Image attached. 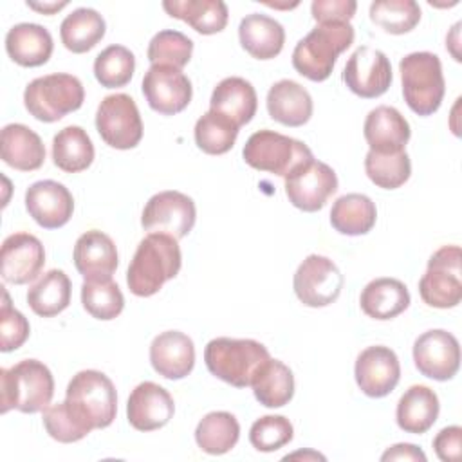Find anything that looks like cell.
Here are the masks:
<instances>
[{
    "label": "cell",
    "instance_id": "1",
    "mask_svg": "<svg viewBox=\"0 0 462 462\" xmlns=\"http://www.w3.org/2000/svg\"><path fill=\"white\" fill-rule=\"evenodd\" d=\"M182 265L177 238L166 233H148L137 245L126 271V283L132 294L148 298L175 278Z\"/></svg>",
    "mask_w": 462,
    "mask_h": 462
},
{
    "label": "cell",
    "instance_id": "2",
    "mask_svg": "<svg viewBox=\"0 0 462 462\" xmlns=\"http://www.w3.org/2000/svg\"><path fill=\"white\" fill-rule=\"evenodd\" d=\"M54 395L51 370L38 359H23L11 368L0 370V411L22 413L43 411Z\"/></svg>",
    "mask_w": 462,
    "mask_h": 462
},
{
    "label": "cell",
    "instance_id": "3",
    "mask_svg": "<svg viewBox=\"0 0 462 462\" xmlns=\"http://www.w3.org/2000/svg\"><path fill=\"white\" fill-rule=\"evenodd\" d=\"M350 23H318L303 36L292 51V67L310 81H325L337 61V56L354 43Z\"/></svg>",
    "mask_w": 462,
    "mask_h": 462
},
{
    "label": "cell",
    "instance_id": "4",
    "mask_svg": "<svg viewBox=\"0 0 462 462\" xmlns=\"http://www.w3.org/2000/svg\"><path fill=\"white\" fill-rule=\"evenodd\" d=\"M269 357V350L254 339L215 337L204 348L208 370L236 388L251 386L254 374Z\"/></svg>",
    "mask_w": 462,
    "mask_h": 462
},
{
    "label": "cell",
    "instance_id": "5",
    "mask_svg": "<svg viewBox=\"0 0 462 462\" xmlns=\"http://www.w3.org/2000/svg\"><path fill=\"white\" fill-rule=\"evenodd\" d=\"M399 72L402 81V96L410 110L422 117L437 112L446 92L439 56L428 51L406 54L399 61Z\"/></svg>",
    "mask_w": 462,
    "mask_h": 462
},
{
    "label": "cell",
    "instance_id": "6",
    "mask_svg": "<svg viewBox=\"0 0 462 462\" xmlns=\"http://www.w3.org/2000/svg\"><path fill=\"white\" fill-rule=\"evenodd\" d=\"M67 404L92 430L108 428L117 413L116 386L99 370H81L67 384Z\"/></svg>",
    "mask_w": 462,
    "mask_h": 462
},
{
    "label": "cell",
    "instance_id": "7",
    "mask_svg": "<svg viewBox=\"0 0 462 462\" xmlns=\"http://www.w3.org/2000/svg\"><path fill=\"white\" fill-rule=\"evenodd\" d=\"M85 88L81 81L65 72L47 74L32 79L23 90L27 112L43 123H54L67 114L81 108Z\"/></svg>",
    "mask_w": 462,
    "mask_h": 462
},
{
    "label": "cell",
    "instance_id": "8",
    "mask_svg": "<svg viewBox=\"0 0 462 462\" xmlns=\"http://www.w3.org/2000/svg\"><path fill=\"white\" fill-rule=\"evenodd\" d=\"M242 157L251 168L285 179L314 155L310 148L298 139L274 130H258L245 141Z\"/></svg>",
    "mask_w": 462,
    "mask_h": 462
},
{
    "label": "cell",
    "instance_id": "9",
    "mask_svg": "<svg viewBox=\"0 0 462 462\" xmlns=\"http://www.w3.org/2000/svg\"><path fill=\"white\" fill-rule=\"evenodd\" d=\"M422 301L435 309H453L462 300V251L458 245L437 249L419 282Z\"/></svg>",
    "mask_w": 462,
    "mask_h": 462
},
{
    "label": "cell",
    "instance_id": "10",
    "mask_svg": "<svg viewBox=\"0 0 462 462\" xmlns=\"http://www.w3.org/2000/svg\"><path fill=\"white\" fill-rule=\"evenodd\" d=\"M96 128L101 139L116 150L135 148L143 139V121L135 101L128 94L103 97L96 112Z\"/></svg>",
    "mask_w": 462,
    "mask_h": 462
},
{
    "label": "cell",
    "instance_id": "11",
    "mask_svg": "<svg viewBox=\"0 0 462 462\" xmlns=\"http://www.w3.org/2000/svg\"><path fill=\"white\" fill-rule=\"evenodd\" d=\"M345 278L337 265L321 254H309L296 269L292 287L298 300L307 307H327L334 303L343 289Z\"/></svg>",
    "mask_w": 462,
    "mask_h": 462
},
{
    "label": "cell",
    "instance_id": "12",
    "mask_svg": "<svg viewBox=\"0 0 462 462\" xmlns=\"http://www.w3.org/2000/svg\"><path fill=\"white\" fill-rule=\"evenodd\" d=\"M197 208L191 197L166 189L155 193L144 206L141 226L150 233H166L173 238H184L195 226Z\"/></svg>",
    "mask_w": 462,
    "mask_h": 462
},
{
    "label": "cell",
    "instance_id": "13",
    "mask_svg": "<svg viewBox=\"0 0 462 462\" xmlns=\"http://www.w3.org/2000/svg\"><path fill=\"white\" fill-rule=\"evenodd\" d=\"M336 191V171L314 157L285 177V195L289 202L307 213L319 211Z\"/></svg>",
    "mask_w": 462,
    "mask_h": 462
},
{
    "label": "cell",
    "instance_id": "14",
    "mask_svg": "<svg viewBox=\"0 0 462 462\" xmlns=\"http://www.w3.org/2000/svg\"><path fill=\"white\" fill-rule=\"evenodd\" d=\"M392 79V65L386 54L368 45L356 49L343 69L345 85L350 92L365 99L383 96L390 88Z\"/></svg>",
    "mask_w": 462,
    "mask_h": 462
},
{
    "label": "cell",
    "instance_id": "15",
    "mask_svg": "<svg viewBox=\"0 0 462 462\" xmlns=\"http://www.w3.org/2000/svg\"><path fill=\"white\" fill-rule=\"evenodd\" d=\"M413 363L424 377L435 381L453 379L460 366L457 337L442 328L422 332L413 343Z\"/></svg>",
    "mask_w": 462,
    "mask_h": 462
},
{
    "label": "cell",
    "instance_id": "16",
    "mask_svg": "<svg viewBox=\"0 0 462 462\" xmlns=\"http://www.w3.org/2000/svg\"><path fill=\"white\" fill-rule=\"evenodd\" d=\"M141 88L150 108L162 116L182 112L193 96L189 78L182 70L168 65H150Z\"/></svg>",
    "mask_w": 462,
    "mask_h": 462
},
{
    "label": "cell",
    "instance_id": "17",
    "mask_svg": "<svg viewBox=\"0 0 462 462\" xmlns=\"http://www.w3.org/2000/svg\"><path fill=\"white\" fill-rule=\"evenodd\" d=\"M354 375L365 395L374 399L386 397L401 379L399 357L390 346H368L357 356Z\"/></svg>",
    "mask_w": 462,
    "mask_h": 462
},
{
    "label": "cell",
    "instance_id": "18",
    "mask_svg": "<svg viewBox=\"0 0 462 462\" xmlns=\"http://www.w3.org/2000/svg\"><path fill=\"white\" fill-rule=\"evenodd\" d=\"M43 244L31 233H13L2 242L0 274L2 280L14 285L32 282L43 269Z\"/></svg>",
    "mask_w": 462,
    "mask_h": 462
},
{
    "label": "cell",
    "instance_id": "19",
    "mask_svg": "<svg viewBox=\"0 0 462 462\" xmlns=\"http://www.w3.org/2000/svg\"><path fill=\"white\" fill-rule=\"evenodd\" d=\"M25 209L43 229H58L70 220L74 199L61 182L38 180L25 191Z\"/></svg>",
    "mask_w": 462,
    "mask_h": 462
},
{
    "label": "cell",
    "instance_id": "20",
    "mask_svg": "<svg viewBox=\"0 0 462 462\" xmlns=\"http://www.w3.org/2000/svg\"><path fill=\"white\" fill-rule=\"evenodd\" d=\"M175 411L173 397L157 383L137 384L126 402V419L137 431H153L170 422Z\"/></svg>",
    "mask_w": 462,
    "mask_h": 462
},
{
    "label": "cell",
    "instance_id": "21",
    "mask_svg": "<svg viewBox=\"0 0 462 462\" xmlns=\"http://www.w3.org/2000/svg\"><path fill=\"white\" fill-rule=\"evenodd\" d=\"M72 258L78 273L87 282L110 280L117 269L116 244L99 229H90L76 240Z\"/></svg>",
    "mask_w": 462,
    "mask_h": 462
},
{
    "label": "cell",
    "instance_id": "22",
    "mask_svg": "<svg viewBox=\"0 0 462 462\" xmlns=\"http://www.w3.org/2000/svg\"><path fill=\"white\" fill-rule=\"evenodd\" d=\"M150 363L164 379H182L195 366V345L180 330L161 332L150 345Z\"/></svg>",
    "mask_w": 462,
    "mask_h": 462
},
{
    "label": "cell",
    "instance_id": "23",
    "mask_svg": "<svg viewBox=\"0 0 462 462\" xmlns=\"http://www.w3.org/2000/svg\"><path fill=\"white\" fill-rule=\"evenodd\" d=\"M363 134L372 152L395 153L404 150L406 143L410 141L411 130L410 123L397 108L381 105L368 112Z\"/></svg>",
    "mask_w": 462,
    "mask_h": 462
},
{
    "label": "cell",
    "instance_id": "24",
    "mask_svg": "<svg viewBox=\"0 0 462 462\" xmlns=\"http://www.w3.org/2000/svg\"><path fill=\"white\" fill-rule=\"evenodd\" d=\"M258 106V97L254 87L238 76L224 78L211 94L209 99V110L217 112L229 121H233L238 128L247 125Z\"/></svg>",
    "mask_w": 462,
    "mask_h": 462
},
{
    "label": "cell",
    "instance_id": "25",
    "mask_svg": "<svg viewBox=\"0 0 462 462\" xmlns=\"http://www.w3.org/2000/svg\"><path fill=\"white\" fill-rule=\"evenodd\" d=\"M0 155L14 170L34 171L45 161V146L34 130L22 123H11L2 128Z\"/></svg>",
    "mask_w": 462,
    "mask_h": 462
},
{
    "label": "cell",
    "instance_id": "26",
    "mask_svg": "<svg viewBox=\"0 0 462 462\" xmlns=\"http://www.w3.org/2000/svg\"><path fill=\"white\" fill-rule=\"evenodd\" d=\"M267 112L271 119L285 126H303L312 117V97L305 87L292 79L276 81L267 92Z\"/></svg>",
    "mask_w": 462,
    "mask_h": 462
},
{
    "label": "cell",
    "instance_id": "27",
    "mask_svg": "<svg viewBox=\"0 0 462 462\" xmlns=\"http://www.w3.org/2000/svg\"><path fill=\"white\" fill-rule=\"evenodd\" d=\"M52 49V36L40 23H16L5 34V51L9 58L22 67H40L47 63Z\"/></svg>",
    "mask_w": 462,
    "mask_h": 462
},
{
    "label": "cell",
    "instance_id": "28",
    "mask_svg": "<svg viewBox=\"0 0 462 462\" xmlns=\"http://www.w3.org/2000/svg\"><path fill=\"white\" fill-rule=\"evenodd\" d=\"M240 45L256 60H273L285 43L283 25L262 13H251L238 25Z\"/></svg>",
    "mask_w": 462,
    "mask_h": 462
},
{
    "label": "cell",
    "instance_id": "29",
    "mask_svg": "<svg viewBox=\"0 0 462 462\" xmlns=\"http://www.w3.org/2000/svg\"><path fill=\"white\" fill-rule=\"evenodd\" d=\"M359 305L368 318L386 321L410 307V292L397 278H375L361 291Z\"/></svg>",
    "mask_w": 462,
    "mask_h": 462
},
{
    "label": "cell",
    "instance_id": "30",
    "mask_svg": "<svg viewBox=\"0 0 462 462\" xmlns=\"http://www.w3.org/2000/svg\"><path fill=\"white\" fill-rule=\"evenodd\" d=\"M439 411L440 402L437 393L424 384H413L401 395L397 402V426L406 433H426L435 424Z\"/></svg>",
    "mask_w": 462,
    "mask_h": 462
},
{
    "label": "cell",
    "instance_id": "31",
    "mask_svg": "<svg viewBox=\"0 0 462 462\" xmlns=\"http://www.w3.org/2000/svg\"><path fill=\"white\" fill-rule=\"evenodd\" d=\"M162 9L186 22L200 34H217L227 25V5L222 0H166Z\"/></svg>",
    "mask_w": 462,
    "mask_h": 462
},
{
    "label": "cell",
    "instance_id": "32",
    "mask_svg": "<svg viewBox=\"0 0 462 462\" xmlns=\"http://www.w3.org/2000/svg\"><path fill=\"white\" fill-rule=\"evenodd\" d=\"M105 32V18L90 7L74 9L60 25L61 43L74 54H83L94 49L103 40Z\"/></svg>",
    "mask_w": 462,
    "mask_h": 462
},
{
    "label": "cell",
    "instance_id": "33",
    "mask_svg": "<svg viewBox=\"0 0 462 462\" xmlns=\"http://www.w3.org/2000/svg\"><path fill=\"white\" fill-rule=\"evenodd\" d=\"M377 220V209L370 197L363 193H346L336 199L330 209L332 227L346 236L366 235Z\"/></svg>",
    "mask_w": 462,
    "mask_h": 462
},
{
    "label": "cell",
    "instance_id": "34",
    "mask_svg": "<svg viewBox=\"0 0 462 462\" xmlns=\"http://www.w3.org/2000/svg\"><path fill=\"white\" fill-rule=\"evenodd\" d=\"M251 388L262 406L282 408L294 395V375L287 365L269 357L254 374Z\"/></svg>",
    "mask_w": 462,
    "mask_h": 462
},
{
    "label": "cell",
    "instance_id": "35",
    "mask_svg": "<svg viewBox=\"0 0 462 462\" xmlns=\"http://www.w3.org/2000/svg\"><path fill=\"white\" fill-rule=\"evenodd\" d=\"M70 303V280L61 269H51L27 291V305L42 318L63 312Z\"/></svg>",
    "mask_w": 462,
    "mask_h": 462
},
{
    "label": "cell",
    "instance_id": "36",
    "mask_svg": "<svg viewBox=\"0 0 462 462\" xmlns=\"http://www.w3.org/2000/svg\"><path fill=\"white\" fill-rule=\"evenodd\" d=\"M94 153L88 134L78 125L65 126L52 139V161L67 173L87 170L94 161Z\"/></svg>",
    "mask_w": 462,
    "mask_h": 462
},
{
    "label": "cell",
    "instance_id": "37",
    "mask_svg": "<svg viewBox=\"0 0 462 462\" xmlns=\"http://www.w3.org/2000/svg\"><path fill=\"white\" fill-rule=\"evenodd\" d=\"M240 439V424L229 411H209L195 428V442L208 455L231 451Z\"/></svg>",
    "mask_w": 462,
    "mask_h": 462
},
{
    "label": "cell",
    "instance_id": "38",
    "mask_svg": "<svg viewBox=\"0 0 462 462\" xmlns=\"http://www.w3.org/2000/svg\"><path fill=\"white\" fill-rule=\"evenodd\" d=\"M195 143L208 155L227 153L238 137V126L217 112L202 114L195 123Z\"/></svg>",
    "mask_w": 462,
    "mask_h": 462
},
{
    "label": "cell",
    "instance_id": "39",
    "mask_svg": "<svg viewBox=\"0 0 462 462\" xmlns=\"http://www.w3.org/2000/svg\"><path fill=\"white\" fill-rule=\"evenodd\" d=\"M365 171L368 179L383 189L401 188L411 175L410 155L406 150L395 153H377L368 150L365 157Z\"/></svg>",
    "mask_w": 462,
    "mask_h": 462
},
{
    "label": "cell",
    "instance_id": "40",
    "mask_svg": "<svg viewBox=\"0 0 462 462\" xmlns=\"http://www.w3.org/2000/svg\"><path fill=\"white\" fill-rule=\"evenodd\" d=\"M135 70V56L125 45H108L94 60V76L105 88H119L130 83Z\"/></svg>",
    "mask_w": 462,
    "mask_h": 462
},
{
    "label": "cell",
    "instance_id": "41",
    "mask_svg": "<svg viewBox=\"0 0 462 462\" xmlns=\"http://www.w3.org/2000/svg\"><path fill=\"white\" fill-rule=\"evenodd\" d=\"M370 20L384 32L404 34L420 22V7L415 0H375L370 4Z\"/></svg>",
    "mask_w": 462,
    "mask_h": 462
},
{
    "label": "cell",
    "instance_id": "42",
    "mask_svg": "<svg viewBox=\"0 0 462 462\" xmlns=\"http://www.w3.org/2000/svg\"><path fill=\"white\" fill-rule=\"evenodd\" d=\"M81 303L92 318L108 321L123 312L125 296L112 278L97 282L85 280L81 285Z\"/></svg>",
    "mask_w": 462,
    "mask_h": 462
},
{
    "label": "cell",
    "instance_id": "43",
    "mask_svg": "<svg viewBox=\"0 0 462 462\" xmlns=\"http://www.w3.org/2000/svg\"><path fill=\"white\" fill-rule=\"evenodd\" d=\"M193 54V42L180 31L164 29L159 31L148 45V61L152 65H168L182 69L188 65Z\"/></svg>",
    "mask_w": 462,
    "mask_h": 462
},
{
    "label": "cell",
    "instance_id": "44",
    "mask_svg": "<svg viewBox=\"0 0 462 462\" xmlns=\"http://www.w3.org/2000/svg\"><path fill=\"white\" fill-rule=\"evenodd\" d=\"M43 426L54 440L63 444L78 442L92 431V428L72 411L67 401L58 404H49L43 410Z\"/></svg>",
    "mask_w": 462,
    "mask_h": 462
},
{
    "label": "cell",
    "instance_id": "45",
    "mask_svg": "<svg viewBox=\"0 0 462 462\" xmlns=\"http://www.w3.org/2000/svg\"><path fill=\"white\" fill-rule=\"evenodd\" d=\"M294 437L291 420L283 415H263L249 430V442L254 449L271 453L287 446Z\"/></svg>",
    "mask_w": 462,
    "mask_h": 462
},
{
    "label": "cell",
    "instance_id": "46",
    "mask_svg": "<svg viewBox=\"0 0 462 462\" xmlns=\"http://www.w3.org/2000/svg\"><path fill=\"white\" fill-rule=\"evenodd\" d=\"M2 294L4 301L0 307V350L13 352L27 341L31 327L27 318L11 305L5 289L2 291Z\"/></svg>",
    "mask_w": 462,
    "mask_h": 462
},
{
    "label": "cell",
    "instance_id": "47",
    "mask_svg": "<svg viewBox=\"0 0 462 462\" xmlns=\"http://www.w3.org/2000/svg\"><path fill=\"white\" fill-rule=\"evenodd\" d=\"M356 9L354 0H314L310 4L312 18L318 23H350Z\"/></svg>",
    "mask_w": 462,
    "mask_h": 462
},
{
    "label": "cell",
    "instance_id": "48",
    "mask_svg": "<svg viewBox=\"0 0 462 462\" xmlns=\"http://www.w3.org/2000/svg\"><path fill=\"white\" fill-rule=\"evenodd\" d=\"M460 442H462V428L448 426V428H442L433 439V449L442 462H455L460 458Z\"/></svg>",
    "mask_w": 462,
    "mask_h": 462
},
{
    "label": "cell",
    "instance_id": "49",
    "mask_svg": "<svg viewBox=\"0 0 462 462\" xmlns=\"http://www.w3.org/2000/svg\"><path fill=\"white\" fill-rule=\"evenodd\" d=\"M381 460H417V462H426V455L420 448H417L415 444H395L392 448H388L383 455Z\"/></svg>",
    "mask_w": 462,
    "mask_h": 462
},
{
    "label": "cell",
    "instance_id": "50",
    "mask_svg": "<svg viewBox=\"0 0 462 462\" xmlns=\"http://www.w3.org/2000/svg\"><path fill=\"white\" fill-rule=\"evenodd\" d=\"M67 5V2H43V4H38V2H27V7L38 11V13H43V14H54L56 11L63 9Z\"/></svg>",
    "mask_w": 462,
    "mask_h": 462
},
{
    "label": "cell",
    "instance_id": "51",
    "mask_svg": "<svg viewBox=\"0 0 462 462\" xmlns=\"http://www.w3.org/2000/svg\"><path fill=\"white\" fill-rule=\"evenodd\" d=\"M289 458H314V460H325V457L323 455H319V453H316V451H296V453H292V455H287L285 457V460H289Z\"/></svg>",
    "mask_w": 462,
    "mask_h": 462
}]
</instances>
